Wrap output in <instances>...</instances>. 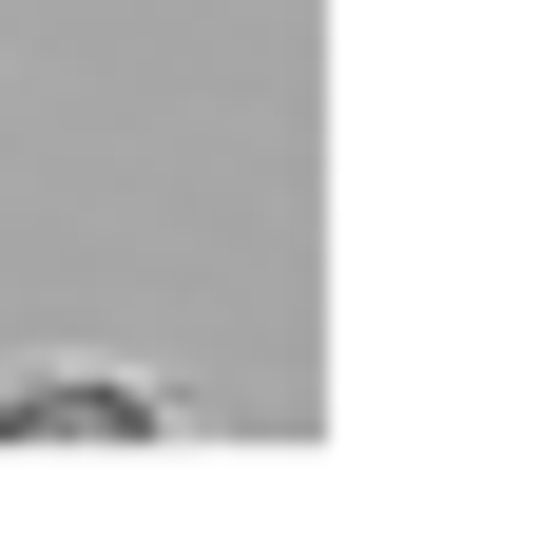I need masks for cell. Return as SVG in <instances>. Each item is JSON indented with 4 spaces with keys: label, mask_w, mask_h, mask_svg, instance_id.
<instances>
[{
    "label": "cell",
    "mask_w": 559,
    "mask_h": 539,
    "mask_svg": "<svg viewBox=\"0 0 559 539\" xmlns=\"http://www.w3.org/2000/svg\"><path fill=\"white\" fill-rule=\"evenodd\" d=\"M0 443H20V463H39V443H174V405L116 385V367H20L0 385Z\"/></svg>",
    "instance_id": "obj_1"
}]
</instances>
